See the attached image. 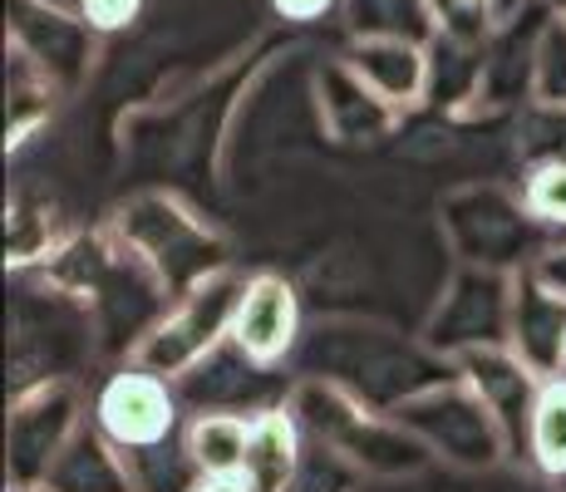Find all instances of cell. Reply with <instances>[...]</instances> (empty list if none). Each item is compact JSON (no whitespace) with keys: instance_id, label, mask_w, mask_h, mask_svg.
Returning a JSON list of instances; mask_svg holds the SVG:
<instances>
[{"instance_id":"6da1fadb","label":"cell","mask_w":566,"mask_h":492,"mask_svg":"<svg viewBox=\"0 0 566 492\" xmlns=\"http://www.w3.org/2000/svg\"><path fill=\"white\" fill-rule=\"evenodd\" d=\"M301 375L335 379L340 389H350L355 399L375 404V409H395L409 394H419L433 379L453 375V359L433 355L429 345H409L405 335L385 331V325L365 321H325L311 331V341L301 345Z\"/></svg>"},{"instance_id":"7a4b0ae2","label":"cell","mask_w":566,"mask_h":492,"mask_svg":"<svg viewBox=\"0 0 566 492\" xmlns=\"http://www.w3.org/2000/svg\"><path fill=\"white\" fill-rule=\"evenodd\" d=\"M291 414L301 419L311 443L331 448L340 463L355 468V478H413L433 463V453L423 448L395 414L375 409V404L355 399L350 389H340L335 379L301 375L286 389Z\"/></svg>"},{"instance_id":"3957f363","label":"cell","mask_w":566,"mask_h":492,"mask_svg":"<svg viewBox=\"0 0 566 492\" xmlns=\"http://www.w3.org/2000/svg\"><path fill=\"white\" fill-rule=\"evenodd\" d=\"M108 232L154 271L158 286L168 291L172 301L188 295L192 286H202L217 271H232L227 266L222 232L207 227V217H198L172 192H144V197H134V202H124L108 217Z\"/></svg>"},{"instance_id":"277c9868","label":"cell","mask_w":566,"mask_h":492,"mask_svg":"<svg viewBox=\"0 0 566 492\" xmlns=\"http://www.w3.org/2000/svg\"><path fill=\"white\" fill-rule=\"evenodd\" d=\"M439 227L449 251L463 266H493V271H532L537 257L557 237L527 212L522 192H507L497 182H468L449 192L439 207Z\"/></svg>"},{"instance_id":"5b68a950","label":"cell","mask_w":566,"mask_h":492,"mask_svg":"<svg viewBox=\"0 0 566 492\" xmlns=\"http://www.w3.org/2000/svg\"><path fill=\"white\" fill-rule=\"evenodd\" d=\"M399 423L433 453V463L459 468V473H493L497 463L513 458L497 414L478 399V389L453 369V375L433 379L419 394H409L405 404H395Z\"/></svg>"},{"instance_id":"8992f818","label":"cell","mask_w":566,"mask_h":492,"mask_svg":"<svg viewBox=\"0 0 566 492\" xmlns=\"http://www.w3.org/2000/svg\"><path fill=\"white\" fill-rule=\"evenodd\" d=\"M242 286L247 281L232 276V271L207 276L202 286L178 295V301L158 315L154 331L138 341V349L128 359L158 369V375H168V379H182L188 369H198L212 349H222L232 341V315H237V301H242Z\"/></svg>"},{"instance_id":"52a82bcc","label":"cell","mask_w":566,"mask_h":492,"mask_svg":"<svg viewBox=\"0 0 566 492\" xmlns=\"http://www.w3.org/2000/svg\"><path fill=\"white\" fill-rule=\"evenodd\" d=\"M84 423V399L70 375L20 385L6 419V488H45L54 458Z\"/></svg>"},{"instance_id":"ba28073f","label":"cell","mask_w":566,"mask_h":492,"mask_svg":"<svg viewBox=\"0 0 566 492\" xmlns=\"http://www.w3.org/2000/svg\"><path fill=\"white\" fill-rule=\"evenodd\" d=\"M513 291H517L513 271L463 266L459 261L453 281L433 301L419 341L443 359H459L468 349H483V345H507V331H513Z\"/></svg>"},{"instance_id":"9c48e42d","label":"cell","mask_w":566,"mask_h":492,"mask_svg":"<svg viewBox=\"0 0 566 492\" xmlns=\"http://www.w3.org/2000/svg\"><path fill=\"white\" fill-rule=\"evenodd\" d=\"M182 404L188 399H182L178 379L128 359V365H118L99 385V394L90 404V419L134 458V453H148V448L172 443L188 429L182 423Z\"/></svg>"},{"instance_id":"30bf717a","label":"cell","mask_w":566,"mask_h":492,"mask_svg":"<svg viewBox=\"0 0 566 492\" xmlns=\"http://www.w3.org/2000/svg\"><path fill=\"white\" fill-rule=\"evenodd\" d=\"M94 40H99V30L84 15H70V10L45 6V0H10L6 45L25 54L60 94H70L84 80L94 60Z\"/></svg>"},{"instance_id":"8fae6325","label":"cell","mask_w":566,"mask_h":492,"mask_svg":"<svg viewBox=\"0 0 566 492\" xmlns=\"http://www.w3.org/2000/svg\"><path fill=\"white\" fill-rule=\"evenodd\" d=\"M232 345L266 369L286 365L301 349V295L286 276H276V271L247 276L232 315Z\"/></svg>"},{"instance_id":"7c38bea8","label":"cell","mask_w":566,"mask_h":492,"mask_svg":"<svg viewBox=\"0 0 566 492\" xmlns=\"http://www.w3.org/2000/svg\"><path fill=\"white\" fill-rule=\"evenodd\" d=\"M453 369L478 389V399L497 414L507 443H513V458H527V423L532 409H537V394L547 379L517 355L513 345H483L468 349V355L453 359Z\"/></svg>"},{"instance_id":"4fadbf2b","label":"cell","mask_w":566,"mask_h":492,"mask_svg":"<svg viewBox=\"0 0 566 492\" xmlns=\"http://www.w3.org/2000/svg\"><path fill=\"white\" fill-rule=\"evenodd\" d=\"M315 108H321V124L335 144H379V138L395 134L399 108L385 104L360 74L340 60H325L315 70Z\"/></svg>"},{"instance_id":"5bb4252c","label":"cell","mask_w":566,"mask_h":492,"mask_svg":"<svg viewBox=\"0 0 566 492\" xmlns=\"http://www.w3.org/2000/svg\"><path fill=\"white\" fill-rule=\"evenodd\" d=\"M345 64L385 104H395L399 114L429 104V45H419V40H389V35L350 40L345 45Z\"/></svg>"},{"instance_id":"9a60e30c","label":"cell","mask_w":566,"mask_h":492,"mask_svg":"<svg viewBox=\"0 0 566 492\" xmlns=\"http://www.w3.org/2000/svg\"><path fill=\"white\" fill-rule=\"evenodd\" d=\"M507 345L537 369L542 379H562V355H566V295L542 286L532 271H517L513 291V331Z\"/></svg>"},{"instance_id":"2e32d148","label":"cell","mask_w":566,"mask_h":492,"mask_svg":"<svg viewBox=\"0 0 566 492\" xmlns=\"http://www.w3.org/2000/svg\"><path fill=\"white\" fill-rule=\"evenodd\" d=\"M306 468V429L291 404H261L252 419V448H247V488L252 492H296Z\"/></svg>"},{"instance_id":"e0dca14e","label":"cell","mask_w":566,"mask_h":492,"mask_svg":"<svg viewBox=\"0 0 566 492\" xmlns=\"http://www.w3.org/2000/svg\"><path fill=\"white\" fill-rule=\"evenodd\" d=\"M45 492H138V478L124 448L90 419L54 458Z\"/></svg>"},{"instance_id":"ac0fdd59","label":"cell","mask_w":566,"mask_h":492,"mask_svg":"<svg viewBox=\"0 0 566 492\" xmlns=\"http://www.w3.org/2000/svg\"><path fill=\"white\" fill-rule=\"evenodd\" d=\"M252 414L242 409H198L182 429V448H188L192 468L202 478H242L247 448H252Z\"/></svg>"},{"instance_id":"d6986e66","label":"cell","mask_w":566,"mask_h":492,"mask_svg":"<svg viewBox=\"0 0 566 492\" xmlns=\"http://www.w3.org/2000/svg\"><path fill=\"white\" fill-rule=\"evenodd\" d=\"M340 20L350 30V40L389 35V40H419V45H429L439 35L433 0H340Z\"/></svg>"},{"instance_id":"ffe728a7","label":"cell","mask_w":566,"mask_h":492,"mask_svg":"<svg viewBox=\"0 0 566 492\" xmlns=\"http://www.w3.org/2000/svg\"><path fill=\"white\" fill-rule=\"evenodd\" d=\"M54 94L60 90H54L45 74H40L25 54H15L6 45V148H20L45 124L54 108Z\"/></svg>"},{"instance_id":"44dd1931","label":"cell","mask_w":566,"mask_h":492,"mask_svg":"<svg viewBox=\"0 0 566 492\" xmlns=\"http://www.w3.org/2000/svg\"><path fill=\"white\" fill-rule=\"evenodd\" d=\"M527 463L547 483L566 478V379H547L527 423Z\"/></svg>"},{"instance_id":"7402d4cb","label":"cell","mask_w":566,"mask_h":492,"mask_svg":"<svg viewBox=\"0 0 566 492\" xmlns=\"http://www.w3.org/2000/svg\"><path fill=\"white\" fill-rule=\"evenodd\" d=\"M522 202L547 227L552 237H566V158H537L522 172Z\"/></svg>"},{"instance_id":"603a6c76","label":"cell","mask_w":566,"mask_h":492,"mask_svg":"<svg viewBox=\"0 0 566 492\" xmlns=\"http://www.w3.org/2000/svg\"><path fill=\"white\" fill-rule=\"evenodd\" d=\"M532 104L566 108V15H547L532 64Z\"/></svg>"},{"instance_id":"cb8c5ba5","label":"cell","mask_w":566,"mask_h":492,"mask_svg":"<svg viewBox=\"0 0 566 492\" xmlns=\"http://www.w3.org/2000/svg\"><path fill=\"white\" fill-rule=\"evenodd\" d=\"M144 10V0H80V15L90 20L99 35H114V30H128Z\"/></svg>"},{"instance_id":"d4e9b609","label":"cell","mask_w":566,"mask_h":492,"mask_svg":"<svg viewBox=\"0 0 566 492\" xmlns=\"http://www.w3.org/2000/svg\"><path fill=\"white\" fill-rule=\"evenodd\" d=\"M532 276H537L542 286H552L557 295H566V237H557V242L542 251L537 266H532Z\"/></svg>"},{"instance_id":"484cf974","label":"cell","mask_w":566,"mask_h":492,"mask_svg":"<svg viewBox=\"0 0 566 492\" xmlns=\"http://www.w3.org/2000/svg\"><path fill=\"white\" fill-rule=\"evenodd\" d=\"M271 10H276L281 20H321V15H331V10H340V0H271Z\"/></svg>"},{"instance_id":"4316f807","label":"cell","mask_w":566,"mask_h":492,"mask_svg":"<svg viewBox=\"0 0 566 492\" xmlns=\"http://www.w3.org/2000/svg\"><path fill=\"white\" fill-rule=\"evenodd\" d=\"M192 492H252V488H247V478H202Z\"/></svg>"},{"instance_id":"83f0119b","label":"cell","mask_w":566,"mask_h":492,"mask_svg":"<svg viewBox=\"0 0 566 492\" xmlns=\"http://www.w3.org/2000/svg\"><path fill=\"white\" fill-rule=\"evenodd\" d=\"M532 0H493V20H513V15H522Z\"/></svg>"},{"instance_id":"f1b7e54d","label":"cell","mask_w":566,"mask_h":492,"mask_svg":"<svg viewBox=\"0 0 566 492\" xmlns=\"http://www.w3.org/2000/svg\"><path fill=\"white\" fill-rule=\"evenodd\" d=\"M542 6H552V10H557V15H566V0H542Z\"/></svg>"},{"instance_id":"f546056e","label":"cell","mask_w":566,"mask_h":492,"mask_svg":"<svg viewBox=\"0 0 566 492\" xmlns=\"http://www.w3.org/2000/svg\"><path fill=\"white\" fill-rule=\"evenodd\" d=\"M468 6H483V10H493V0H468Z\"/></svg>"},{"instance_id":"4dcf8cb0","label":"cell","mask_w":566,"mask_h":492,"mask_svg":"<svg viewBox=\"0 0 566 492\" xmlns=\"http://www.w3.org/2000/svg\"><path fill=\"white\" fill-rule=\"evenodd\" d=\"M6 492H45V488H6Z\"/></svg>"},{"instance_id":"1f68e13d","label":"cell","mask_w":566,"mask_h":492,"mask_svg":"<svg viewBox=\"0 0 566 492\" xmlns=\"http://www.w3.org/2000/svg\"><path fill=\"white\" fill-rule=\"evenodd\" d=\"M557 492H566V478H557Z\"/></svg>"},{"instance_id":"d6a6232c","label":"cell","mask_w":566,"mask_h":492,"mask_svg":"<svg viewBox=\"0 0 566 492\" xmlns=\"http://www.w3.org/2000/svg\"><path fill=\"white\" fill-rule=\"evenodd\" d=\"M562 379H566V355H562Z\"/></svg>"}]
</instances>
